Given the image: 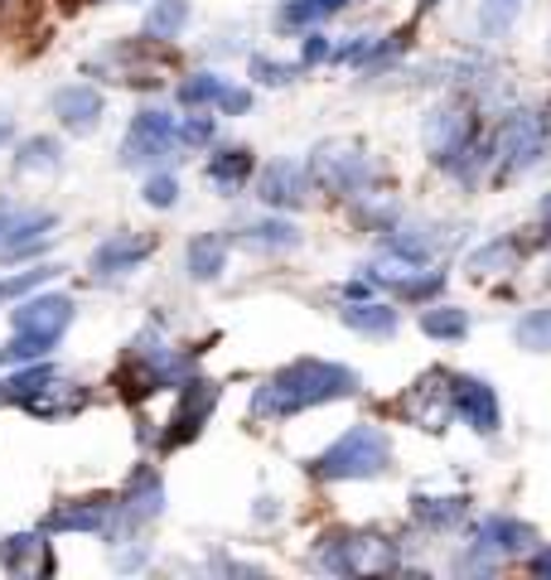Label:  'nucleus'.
<instances>
[{"mask_svg":"<svg viewBox=\"0 0 551 580\" xmlns=\"http://www.w3.org/2000/svg\"><path fill=\"white\" fill-rule=\"evenodd\" d=\"M421 141H426V150H431L436 165H450L464 145L474 141V116L464 112V107H436L421 126Z\"/></svg>","mask_w":551,"mask_h":580,"instance_id":"obj_7","label":"nucleus"},{"mask_svg":"<svg viewBox=\"0 0 551 580\" xmlns=\"http://www.w3.org/2000/svg\"><path fill=\"white\" fill-rule=\"evenodd\" d=\"M155 252V237H136V233H117L107 237L102 247L92 252V271L97 276H121V271H136V266Z\"/></svg>","mask_w":551,"mask_h":580,"instance_id":"obj_14","label":"nucleus"},{"mask_svg":"<svg viewBox=\"0 0 551 580\" xmlns=\"http://www.w3.org/2000/svg\"><path fill=\"white\" fill-rule=\"evenodd\" d=\"M213 116H189V121H175V141L179 145H208L213 141Z\"/></svg>","mask_w":551,"mask_h":580,"instance_id":"obj_36","label":"nucleus"},{"mask_svg":"<svg viewBox=\"0 0 551 580\" xmlns=\"http://www.w3.org/2000/svg\"><path fill=\"white\" fill-rule=\"evenodd\" d=\"M184 24H189V0H155L151 15H145V34L151 40H175Z\"/></svg>","mask_w":551,"mask_h":580,"instance_id":"obj_22","label":"nucleus"},{"mask_svg":"<svg viewBox=\"0 0 551 580\" xmlns=\"http://www.w3.org/2000/svg\"><path fill=\"white\" fill-rule=\"evenodd\" d=\"M5 141H10V116L0 112V145H5Z\"/></svg>","mask_w":551,"mask_h":580,"instance_id":"obj_43","label":"nucleus"},{"mask_svg":"<svg viewBox=\"0 0 551 580\" xmlns=\"http://www.w3.org/2000/svg\"><path fill=\"white\" fill-rule=\"evenodd\" d=\"M34 547H44V542L40 537H5L0 542V566H5V571H24Z\"/></svg>","mask_w":551,"mask_h":580,"instance_id":"obj_35","label":"nucleus"},{"mask_svg":"<svg viewBox=\"0 0 551 580\" xmlns=\"http://www.w3.org/2000/svg\"><path fill=\"white\" fill-rule=\"evenodd\" d=\"M218 107H223L228 116H238V112H247V107H252V92H242V88H223Z\"/></svg>","mask_w":551,"mask_h":580,"instance_id":"obj_39","label":"nucleus"},{"mask_svg":"<svg viewBox=\"0 0 551 580\" xmlns=\"http://www.w3.org/2000/svg\"><path fill=\"white\" fill-rule=\"evenodd\" d=\"M242 242L256 247V252H286V247H296L300 242V227L286 223V217H262V223L242 227Z\"/></svg>","mask_w":551,"mask_h":580,"instance_id":"obj_20","label":"nucleus"},{"mask_svg":"<svg viewBox=\"0 0 551 580\" xmlns=\"http://www.w3.org/2000/svg\"><path fill=\"white\" fill-rule=\"evenodd\" d=\"M513 338H518L528 354H551V310H532L518 320V330H513Z\"/></svg>","mask_w":551,"mask_h":580,"instance_id":"obj_27","label":"nucleus"},{"mask_svg":"<svg viewBox=\"0 0 551 580\" xmlns=\"http://www.w3.org/2000/svg\"><path fill=\"white\" fill-rule=\"evenodd\" d=\"M252 78H256V82H266V88H286V82H296V78H300V68L276 64V58H262V54H256V58H252Z\"/></svg>","mask_w":551,"mask_h":580,"instance_id":"obj_33","label":"nucleus"},{"mask_svg":"<svg viewBox=\"0 0 551 580\" xmlns=\"http://www.w3.org/2000/svg\"><path fill=\"white\" fill-rule=\"evenodd\" d=\"M165 507V483L155 469H136L131 475V489H126V503H121V517L126 523H145V517H161Z\"/></svg>","mask_w":551,"mask_h":580,"instance_id":"obj_15","label":"nucleus"},{"mask_svg":"<svg viewBox=\"0 0 551 580\" xmlns=\"http://www.w3.org/2000/svg\"><path fill=\"white\" fill-rule=\"evenodd\" d=\"M48 378H54V368H48L44 358H40V362H30L24 372H15V378H5V382H0V406H20L24 397H30V392H40V387H44Z\"/></svg>","mask_w":551,"mask_h":580,"instance_id":"obj_25","label":"nucleus"},{"mask_svg":"<svg viewBox=\"0 0 551 580\" xmlns=\"http://www.w3.org/2000/svg\"><path fill=\"white\" fill-rule=\"evenodd\" d=\"M315 566L329 571V576L387 571V566H397V551H392V542L373 537V532H334V537H320Z\"/></svg>","mask_w":551,"mask_h":580,"instance_id":"obj_3","label":"nucleus"},{"mask_svg":"<svg viewBox=\"0 0 551 580\" xmlns=\"http://www.w3.org/2000/svg\"><path fill=\"white\" fill-rule=\"evenodd\" d=\"M349 0H290V5H280V24H315L324 15H339Z\"/></svg>","mask_w":551,"mask_h":580,"instance_id":"obj_31","label":"nucleus"},{"mask_svg":"<svg viewBox=\"0 0 551 580\" xmlns=\"http://www.w3.org/2000/svg\"><path fill=\"white\" fill-rule=\"evenodd\" d=\"M537 532L518 517H484L480 523V551H494V556H518L532 547Z\"/></svg>","mask_w":551,"mask_h":580,"instance_id":"obj_16","label":"nucleus"},{"mask_svg":"<svg viewBox=\"0 0 551 580\" xmlns=\"http://www.w3.org/2000/svg\"><path fill=\"white\" fill-rule=\"evenodd\" d=\"M58 338H40V334H15L5 348H0V362L5 368H15V362H40L48 358V348H54Z\"/></svg>","mask_w":551,"mask_h":580,"instance_id":"obj_29","label":"nucleus"},{"mask_svg":"<svg viewBox=\"0 0 551 580\" xmlns=\"http://www.w3.org/2000/svg\"><path fill=\"white\" fill-rule=\"evenodd\" d=\"M518 261V242L513 237H498V242H488V247H480L470 257V271L474 276H498V271H508V266Z\"/></svg>","mask_w":551,"mask_h":580,"instance_id":"obj_26","label":"nucleus"},{"mask_svg":"<svg viewBox=\"0 0 551 580\" xmlns=\"http://www.w3.org/2000/svg\"><path fill=\"white\" fill-rule=\"evenodd\" d=\"M300 58H305V68H310V64H329V58H334V44L320 40V34H310L305 48H300Z\"/></svg>","mask_w":551,"mask_h":580,"instance_id":"obj_38","label":"nucleus"},{"mask_svg":"<svg viewBox=\"0 0 551 580\" xmlns=\"http://www.w3.org/2000/svg\"><path fill=\"white\" fill-rule=\"evenodd\" d=\"M48 276H58V266H34V271H20V276H0V300L30 295V290H40Z\"/></svg>","mask_w":551,"mask_h":580,"instance_id":"obj_32","label":"nucleus"},{"mask_svg":"<svg viewBox=\"0 0 551 580\" xmlns=\"http://www.w3.org/2000/svg\"><path fill=\"white\" fill-rule=\"evenodd\" d=\"M30 416H40V421H64V416H78L82 406H88V392H82L78 382H58V378H48L40 392H30L20 402Z\"/></svg>","mask_w":551,"mask_h":580,"instance_id":"obj_13","label":"nucleus"},{"mask_svg":"<svg viewBox=\"0 0 551 580\" xmlns=\"http://www.w3.org/2000/svg\"><path fill=\"white\" fill-rule=\"evenodd\" d=\"M189 276L194 281H218L223 276V266H228V237H218V233H203V237H194L189 242Z\"/></svg>","mask_w":551,"mask_h":580,"instance_id":"obj_18","label":"nucleus"},{"mask_svg":"<svg viewBox=\"0 0 551 580\" xmlns=\"http://www.w3.org/2000/svg\"><path fill=\"white\" fill-rule=\"evenodd\" d=\"M213 406H218V382H203V378L184 382L179 411H175V421H169V431H165V450H175V445L194 440V435L203 431V421H208V411H213Z\"/></svg>","mask_w":551,"mask_h":580,"instance_id":"obj_9","label":"nucleus"},{"mask_svg":"<svg viewBox=\"0 0 551 580\" xmlns=\"http://www.w3.org/2000/svg\"><path fill=\"white\" fill-rule=\"evenodd\" d=\"M256 199L272 203V209H300L310 199V175L296 160H272L256 179Z\"/></svg>","mask_w":551,"mask_h":580,"instance_id":"obj_10","label":"nucleus"},{"mask_svg":"<svg viewBox=\"0 0 551 580\" xmlns=\"http://www.w3.org/2000/svg\"><path fill=\"white\" fill-rule=\"evenodd\" d=\"M344 295H349V300H367V295H373V281H367V276H359V281L344 286Z\"/></svg>","mask_w":551,"mask_h":580,"instance_id":"obj_40","label":"nucleus"},{"mask_svg":"<svg viewBox=\"0 0 551 580\" xmlns=\"http://www.w3.org/2000/svg\"><path fill=\"white\" fill-rule=\"evenodd\" d=\"M102 92L88 88V82H68V88L54 92V116L64 121L68 131H78V136H88L97 131V121H102Z\"/></svg>","mask_w":551,"mask_h":580,"instance_id":"obj_12","label":"nucleus"},{"mask_svg":"<svg viewBox=\"0 0 551 580\" xmlns=\"http://www.w3.org/2000/svg\"><path fill=\"white\" fill-rule=\"evenodd\" d=\"M464 513H470V507H464L460 493H455V499H426V493L416 499V517H421L426 527H455Z\"/></svg>","mask_w":551,"mask_h":580,"instance_id":"obj_28","label":"nucleus"},{"mask_svg":"<svg viewBox=\"0 0 551 580\" xmlns=\"http://www.w3.org/2000/svg\"><path fill=\"white\" fill-rule=\"evenodd\" d=\"M305 175L329 193H359V189H367V179H373V160H367L363 145L334 141V145H320V150H315V160Z\"/></svg>","mask_w":551,"mask_h":580,"instance_id":"obj_4","label":"nucleus"},{"mask_svg":"<svg viewBox=\"0 0 551 580\" xmlns=\"http://www.w3.org/2000/svg\"><path fill=\"white\" fill-rule=\"evenodd\" d=\"M339 320L349 324L353 334H367V338H387L392 330H397V310L383 305V300H349L344 310H339Z\"/></svg>","mask_w":551,"mask_h":580,"instance_id":"obj_17","label":"nucleus"},{"mask_svg":"<svg viewBox=\"0 0 551 580\" xmlns=\"http://www.w3.org/2000/svg\"><path fill=\"white\" fill-rule=\"evenodd\" d=\"M175 145H179L175 141V116L145 107V112H136V121H131V131H126L121 165H155V160H165Z\"/></svg>","mask_w":551,"mask_h":580,"instance_id":"obj_6","label":"nucleus"},{"mask_svg":"<svg viewBox=\"0 0 551 580\" xmlns=\"http://www.w3.org/2000/svg\"><path fill=\"white\" fill-rule=\"evenodd\" d=\"M141 199L151 203V209H175V199H179L175 175H151L145 179V189H141Z\"/></svg>","mask_w":551,"mask_h":580,"instance_id":"obj_34","label":"nucleus"},{"mask_svg":"<svg viewBox=\"0 0 551 580\" xmlns=\"http://www.w3.org/2000/svg\"><path fill=\"white\" fill-rule=\"evenodd\" d=\"M58 165H64V150H58L54 136H30L20 145V155H15L20 175H34V169H44V175H48V169H58Z\"/></svg>","mask_w":551,"mask_h":580,"instance_id":"obj_23","label":"nucleus"},{"mask_svg":"<svg viewBox=\"0 0 551 580\" xmlns=\"http://www.w3.org/2000/svg\"><path fill=\"white\" fill-rule=\"evenodd\" d=\"M228 82L218 78V72H194V78H184L179 82V102L184 107H208V102H218L223 97Z\"/></svg>","mask_w":551,"mask_h":580,"instance_id":"obj_30","label":"nucleus"},{"mask_svg":"<svg viewBox=\"0 0 551 580\" xmlns=\"http://www.w3.org/2000/svg\"><path fill=\"white\" fill-rule=\"evenodd\" d=\"M48 532H107L112 527V507L107 503H73V507H58L48 513Z\"/></svg>","mask_w":551,"mask_h":580,"instance_id":"obj_19","label":"nucleus"},{"mask_svg":"<svg viewBox=\"0 0 551 580\" xmlns=\"http://www.w3.org/2000/svg\"><path fill=\"white\" fill-rule=\"evenodd\" d=\"M208 179H213L218 189H238L242 179H252V150H242V145H228V150H213V160H208Z\"/></svg>","mask_w":551,"mask_h":580,"instance_id":"obj_21","label":"nucleus"},{"mask_svg":"<svg viewBox=\"0 0 551 580\" xmlns=\"http://www.w3.org/2000/svg\"><path fill=\"white\" fill-rule=\"evenodd\" d=\"M359 392V372L344 362H324V358H300L290 368H280L266 387H256L252 397V416H296V411L339 402V397Z\"/></svg>","mask_w":551,"mask_h":580,"instance_id":"obj_1","label":"nucleus"},{"mask_svg":"<svg viewBox=\"0 0 551 580\" xmlns=\"http://www.w3.org/2000/svg\"><path fill=\"white\" fill-rule=\"evenodd\" d=\"M421 330L431 338H445V344H460L464 334H470V314L455 310V305H436L421 314Z\"/></svg>","mask_w":551,"mask_h":580,"instance_id":"obj_24","label":"nucleus"},{"mask_svg":"<svg viewBox=\"0 0 551 580\" xmlns=\"http://www.w3.org/2000/svg\"><path fill=\"white\" fill-rule=\"evenodd\" d=\"M528 566H532V576H542V580H551V547H547V551H537V556H532V561H528Z\"/></svg>","mask_w":551,"mask_h":580,"instance_id":"obj_41","label":"nucleus"},{"mask_svg":"<svg viewBox=\"0 0 551 580\" xmlns=\"http://www.w3.org/2000/svg\"><path fill=\"white\" fill-rule=\"evenodd\" d=\"M450 411H460L480 435H494L504 426V411H498V397L494 387L480 382V378H450Z\"/></svg>","mask_w":551,"mask_h":580,"instance_id":"obj_8","label":"nucleus"},{"mask_svg":"<svg viewBox=\"0 0 551 580\" xmlns=\"http://www.w3.org/2000/svg\"><path fill=\"white\" fill-rule=\"evenodd\" d=\"M387 465H392L387 431L363 421V426H349L320 459H315V475L320 479H377V475H387Z\"/></svg>","mask_w":551,"mask_h":580,"instance_id":"obj_2","label":"nucleus"},{"mask_svg":"<svg viewBox=\"0 0 551 580\" xmlns=\"http://www.w3.org/2000/svg\"><path fill=\"white\" fill-rule=\"evenodd\" d=\"M494 150L504 155V169H532L547 155V116L537 112H513L498 126Z\"/></svg>","mask_w":551,"mask_h":580,"instance_id":"obj_5","label":"nucleus"},{"mask_svg":"<svg viewBox=\"0 0 551 580\" xmlns=\"http://www.w3.org/2000/svg\"><path fill=\"white\" fill-rule=\"evenodd\" d=\"M10 320H15V334L64 338V330L73 324V300L68 295H34V300H24Z\"/></svg>","mask_w":551,"mask_h":580,"instance_id":"obj_11","label":"nucleus"},{"mask_svg":"<svg viewBox=\"0 0 551 580\" xmlns=\"http://www.w3.org/2000/svg\"><path fill=\"white\" fill-rule=\"evenodd\" d=\"M440 286H445V271H431V276H416V271H411L407 281H397V290H401L407 300H431Z\"/></svg>","mask_w":551,"mask_h":580,"instance_id":"obj_37","label":"nucleus"},{"mask_svg":"<svg viewBox=\"0 0 551 580\" xmlns=\"http://www.w3.org/2000/svg\"><path fill=\"white\" fill-rule=\"evenodd\" d=\"M10 217H15V203H10V199H0V237H5V227H10Z\"/></svg>","mask_w":551,"mask_h":580,"instance_id":"obj_42","label":"nucleus"}]
</instances>
